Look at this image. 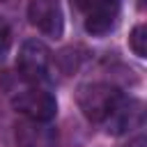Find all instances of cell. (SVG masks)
Returning <instances> with one entry per match:
<instances>
[{"label": "cell", "instance_id": "obj_6", "mask_svg": "<svg viewBox=\"0 0 147 147\" xmlns=\"http://www.w3.org/2000/svg\"><path fill=\"white\" fill-rule=\"evenodd\" d=\"M129 46L138 57H145V53H147V28L142 23L133 28V32L129 37Z\"/></svg>", "mask_w": 147, "mask_h": 147}, {"label": "cell", "instance_id": "obj_7", "mask_svg": "<svg viewBox=\"0 0 147 147\" xmlns=\"http://www.w3.org/2000/svg\"><path fill=\"white\" fill-rule=\"evenodd\" d=\"M9 46H11V28H9V23L0 16V57L9 51Z\"/></svg>", "mask_w": 147, "mask_h": 147}, {"label": "cell", "instance_id": "obj_5", "mask_svg": "<svg viewBox=\"0 0 147 147\" xmlns=\"http://www.w3.org/2000/svg\"><path fill=\"white\" fill-rule=\"evenodd\" d=\"M28 18L46 37L57 39L64 32V14L60 7V0H30Z\"/></svg>", "mask_w": 147, "mask_h": 147}, {"label": "cell", "instance_id": "obj_2", "mask_svg": "<svg viewBox=\"0 0 147 147\" xmlns=\"http://www.w3.org/2000/svg\"><path fill=\"white\" fill-rule=\"evenodd\" d=\"M11 106H14L21 115L30 117L32 122H51V119L55 117V113H57V101H55V96H53L46 87H41V85H30V83H28L23 90L14 92Z\"/></svg>", "mask_w": 147, "mask_h": 147}, {"label": "cell", "instance_id": "obj_8", "mask_svg": "<svg viewBox=\"0 0 147 147\" xmlns=\"http://www.w3.org/2000/svg\"><path fill=\"white\" fill-rule=\"evenodd\" d=\"M131 147H145V138H138V140H133V142H131Z\"/></svg>", "mask_w": 147, "mask_h": 147}, {"label": "cell", "instance_id": "obj_3", "mask_svg": "<svg viewBox=\"0 0 147 147\" xmlns=\"http://www.w3.org/2000/svg\"><path fill=\"white\" fill-rule=\"evenodd\" d=\"M48 67H51V51L46 48V44H41L39 39L23 41L16 57V69L21 78L30 85H41L48 78Z\"/></svg>", "mask_w": 147, "mask_h": 147}, {"label": "cell", "instance_id": "obj_1", "mask_svg": "<svg viewBox=\"0 0 147 147\" xmlns=\"http://www.w3.org/2000/svg\"><path fill=\"white\" fill-rule=\"evenodd\" d=\"M124 101H126V96L122 94V90L110 83H90V85H83L78 92V106H80L83 115L90 122L101 124L106 129V133H108L115 115L124 106Z\"/></svg>", "mask_w": 147, "mask_h": 147}, {"label": "cell", "instance_id": "obj_4", "mask_svg": "<svg viewBox=\"0 0 147 147\" xmlns=\"http://www.w3.org/2000/svg\"><path fill=\"white\" fill-rule=\"evenodd\" d=\"M85 16V30L94 37H103L115 30L119 18V0H76Z\"/></svg>", "mask_w": 147, "mask_h": 147}]
</instances>
